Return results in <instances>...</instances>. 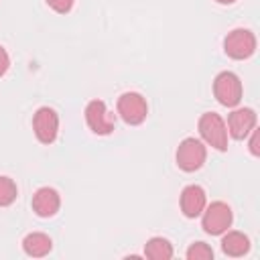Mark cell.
I'll list each match as a JSON object with an SVG mask.
<instances>
[{"label":"cell","instance_id":"cell-1","mask_svg":"<svg viewBox=\"0 0 260 260\" xmlns=\"http://www.w3.org/2000/svg\"><path fill=\"white\" fill-rule=\"evenodd\" d=\"M197 128H199V134L207 146H211L219 152L228 150V128H225V122L219 114H215V112L201 114Z\"/></svg>","mask_w":260,"mask_h":260},{"label":"cell","instance_id":"cell-2","mask_svg":"<svg viewBox=\"0 0 260 260\" xmlns=\"http://www.w3.org/2000/svg\"><path fill=\"white\" fill-rule=\"evenodd\" d=\"M205 158H207L205 142L199 140V138H193V136L181 140V144L177 146V152H175L177 167L183 173H195V171H199L205 165Z\"/></svg>","mask_w":260,"mask_h":260},{"label":"cell","instance_id":"cell-3","mask_svg":"<svg viewBox=\"0 0 260 260\" xmlns=\"http://www.w3.org/2000/svg\"><path fill=\"white\" fill-rule=\"evenodd\" d=\"M116 112L128 126H140L148 116L146 98L138 91H124L116 102Z\"/></svg>","mask_w":260,"mask_h":260},{"label":"cell","instance_id":"cell-4","mask_svg":"<svg viewBox=\"0 0 260 260\" xmlns=\"http://www.w3.org/2000/svg\"><path fill=\"white\" fill-rule=\"evenodd\" d=\"M201 215H203L201 217V228L209 236H221L223 232L230 230V225L234 221L232 207L223 201H213V203L205 205Z\"/></svg>","mask_w":260,"mask_h":260},{"label":"cell","instance_id":"cell-5","mask_svg":"<svg viewBox=\"0 0 260 260\" xmlns=\"http://www.w3.org/2000/svg\"><path fill=\"white\" fill-rule=\"evenodd\" d=\"M242 81L234 71H221L213 79V95L225 108H236L242 102Z\"/></svg>","mask_w":260,"mask_h":260},{"label":"cell","instance_id":"cell-6","mask_svg":"<svg viewBox=\"0 0 260 260\" xmlns=\"http://www.w3.org/2000/svg\"><path fill=\"white\" fill-rule=\"evenodd\" d=\"M223 51L230 59L244 61L256 51V35L250 28H234L223 39Z\"/></svg>","mask_w":260,"mask_h":260},{"label":"cell","instance_id":"cell-7","mask_svg":"<svg viewBox=\"0 0 260 260\" xmlns=\"http://www.w3.org/2000/svg\"><path fill=\"white\" fill-rule=\"evenodd\" d=\"M85 124L98 136H108L116 130V118L108 110L106 102H102V100L87 102V106H85Z\"/></svg>","mask_w":260,"mask_h":260},{"label":"cell","instance_id":"cell-8","mask_svg":"<svg viewBox=\"0 0 260 260\" xmlns=\"http://www.w3.org/2000/svg\"><path fill=\"white\" fill-rule=\"evenodd\" d=\"M32 132L41 144H53L59 134V114L49 106L39 108L32 116Z\"/></svg>","mask_w":260,"mask_h":260},{"label":"cell","instance_id":"cell-9","mask_svg":"<svg viewBox=\"0 0 260 260\" xmlns=\"http://www.w3.org/2000/svg\"><path fill=\"white\" fill-rule=\"evenodd\" d=\"M256 120L258 116L252 108H236L228 116V136H232L234 140H244L256 128Z\"/></svg>","mask_w":260,"mask_h":260},{"label":"cell","instance_id":"cell-10","mask_svg":"<svg viewBox=\"0 0 260 260\" xmlns=\"http://www.w3.org/2000/svg\"><path fill=\"white\" fill-rule=\"evenodd\" d=\"M179 205H181V211H183L185 217H189V219L199 217L201 211L207 205V193H205V189L201 185H187L181 191Z\"/></svg>","mask_w":260,"mask_h":260},{"label":"cell","instance_id":"cell-11","mask_svg":"<svg viewBox=\"0 0 260 260\" xmlns=\"http://www.w3.org/2000/svg\"><path fill=\"white\" fill-rule=\"evenodd\" d=\"M30 205L39 217H53L61 209V195L53 187H41L35 191Z\"/></svg>","mask_w":260,"mask_h":260},{"label":"cell","instance_id":"cell-12","mask_svg":"<svg viewBox=\"0 0 260 260\" xmlns=\"http://www.w3.org/2000/svg\"><path fill=\"white\" fill-rule=\"evenodd\" d=\"M221 250L225 256H232V258H240L244 254L250 252V238L244 234V232H223L221 234Z\"/></svg>","mask_w":260,"mask_h":260},{"label":"cell","instance_id":"cell-13","mask_svg":"<svg viewBox=\"0 0 260 260\" xmlns=\"http://www.w3.org/2000/svg\"><path fill=\"white\" fill-rule=\"evenodd\" d=\"M22 250L30 258H43L53 250V240L43 232L26 234L24 240H22Z\"/></svg>","mask_w":260,"mask_h":260},{"label":"cell","instance_id":"cell-14","mask_svg":"<svg viewBox=\"0 0 260 260\" xmlns=\"http://www.w3.org/2000/svg\"><path fill=\"white\" fill-rule=\"evenodd\" d=\"M173 254V244L162 236H154L144 244V256L150 260H171Z\"/></svg>","mask_w":260,"mask_h":260},{"label":"cell","instance_id":"cell-15","mask_svg":"<svg viewBox=\"0 0 260 260\" xmlns=\"http://www.w3.org/2000/svg\"><path fill=\"white\" fill-rule=\"evenodd\" d=\"M18 197V187L14 183V179L0 175V207H8L16 201Z\"/></svg>","mask_w":260,"mask_h":260},{"label":"cell","instance_id":"cell-16","mask_svg":"<svg viewBox=\"0 0 260 260\" xmlns=\"http://www.w3.org/2000/svg\"><path fill=\"white\" fill-rule=\"evenodd\" d=\"M185 256H187V260H211L213 258V250L205 242H193L187 248Z\"/></svg>","mask_w":260,"mask_h":260},{"label":"cell","instance_id":"cell-17","mask_svg":"<svg viewBox=\"0 0 260 260\" xmlns=\"http://www.w3.org/2000/svg\"><path fill=\"white\" fill-rule=\"evenodd\" d=\"M47 2V6L51 8V10H55V12H59V14H67L71 8H73V2L75 0H45Z\"/></svg>","mask_w":260,"mask_h":260},{"label":"cell","instance_id":"cell-18","mask_svg":"<svg viewBox=\"0 0 260 260\" xmlns=\"http://www.w3.org/2000/svg\"><path fill=\"white\" fill-rule=\"evenodd\" d=\"M248 136H250V142H248L250 154H252V156H260V146H258V144H260V134H258V130L254 128Z\"/></svg>","mask_w":260,"mask_h":260},{"label":"cell","instance_id":"cell-19","mask_svg":"<svg viewBox=\"0 0 260 260\" xmlns=\"http://www.w3.org/2000/svg\"><path fill=\"white\" fill-rule=\"evenodd\" d=\"M8 69H10V55H8V51L0 45V77H2Z\"/></svg>","mask_w":260,"mask_h":260},{"label":"cell","instance_id":"cell-20","mask_svg":"<svg viewBox=\"0 0 260 260\" xmlns=\"http://www.w3.org/2000/svg\"><path fill=\"white\" fill-rule=\"evenodd\" d=\"M217 4H223V6H228V4H234L236 0H215Z\"/></svg>","mask_w":260,"mask_h":260}]
</instances>
